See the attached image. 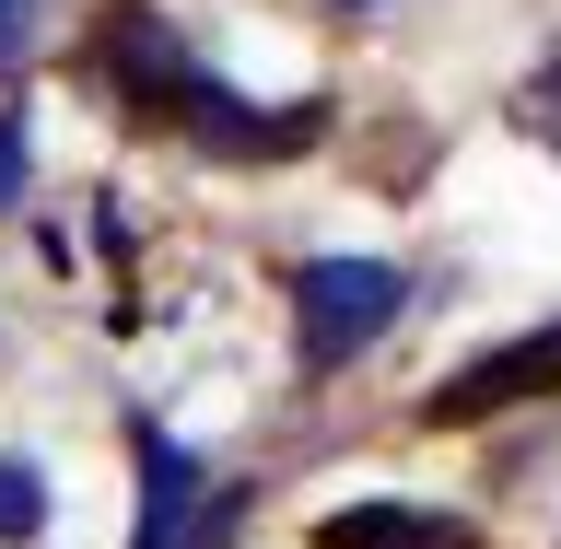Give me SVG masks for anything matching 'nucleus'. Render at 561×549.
I'll return each mask as SVG.
<instances>
[{
    "mask_svg": "<svg viewBox=\"0 0 561 549\" xmlns=\"http://www.w3.org/2000/svg\"><path fill=\"white\" fill-rule=\"evenodd\" d=\"M316 549H480V526L456 515H410V503H351L316 526Z\"/></svg>",
    "mask_w": 561,
    "mask_h": 549,
    "instance_id": "6",
    "label": "nucleus"
},
{
    "mask_svg": "<svg viewBox=\"0 0 561 549\" xmlns=\"http://www.w3.org/2000/svg\"><path fill=\"white\" fill-rule=\"evenodd\" d=\"M340 12H375V0H340Z\"/></svg>",
    "mask_w": 561,
    "mask_h": 549,
    "instance_id": "9",
    "label": "nucleus"
},
{
    "mask_svg": "<svg viewBox=\"0 0 561 549\" xmlns=\"http://www.w3.org/2000/svg\"><path fill=\"white\" fill-rule=\"evenodd\" d=\"M105 82H117V94H129V117H152V129H187V117H199L210 105V70L187 59V47H175V24L164 12H105Z\"/></svg>",
    "mask_w": 561,
    "mask_h": 549,
    "instance_id": "2",
    "label": "nucleus"
},
{
    "mask_svg": "<svg viewBox=\"0 0 561 549\" xmlns=\"http://www.w3.org/2000/svg\"><path fill=\"white\" fill-rule=\"evenodd\" d=\"M24 187V117H0V199Z\"/></svg>",
    "mask_w": 561,
    "mask_h": 549,
    "instance_id": "8",
    "label": "nucleus"
},
{
    "mask_svg": "<svg viewBox=\"0 0 561 549\" xmlns=\"http://www.w3.org/2000/svg\"><path fill=\"white\" fill-rule=\"evenodd\" d=\"M526 398H561V328H526V340L480 351V363H456V375L421 398V421H433V433H456V421L526 410Z\"/></svg>",
    "mask_w": 561,
    "mask_h": 549,
    "instance_id": "4",
    "label": "nucleus"
},
{
    "mask_svg": "<svg viewBox=\"0 0 561 549\" xmlns=\"http://www.w3.org/2000/svg\"><path fill=\"white\" fill-rule=\"evenodd\" d=\"M129 445H140V549H222L234 538V491H210L199 456L175 445V433L140 421Z\"/></svg>",
    "mask_w": 561,
    "mask_h": 549,
    "instance_id": "3",
    "label": "nucleus"
},
{
    "mask_svg": "<svg viewBox=\"0 0 561 549\" xmlns=\"http://www.w3.org/2000/svg\"><path fill=\"white\" fill-rule=\"evenodd\" d=\"M410 305V281L386 258H316L293 281V340H305V375H340L363 340H386V316Z\"/></svg>",
    "mask_w": 561,
    "mask_h": 549,
    "instance_id": "1",
    "label": "nucleus"
},
{
    "mask_svg": "<svg viewBox=\"0 0 561 549\" xmlns=\"http://www.w3.org/2000/svg\"><path fill=\"white\" fill-rule=\"evenodd\" d=\"M0 12H12V0H0Z\"/></svg>",
    "mask_w": 561,
    "mask_h": 549,
    "instance_id": "10",
    "label": "nucleus"
},
{
    "mask_svg": "<svg viewBox=\"0 0 561 549\" xmlns=\"http://www.w3.org/2000/svg\"><path fill=\"white\" fill-rule=\"evenodd\" d=\"M47 526V480L35 468H0V538H35Z\"/></svg>",
    "mask_w": 561,
    "mask_h": 549,
    "instance_id": "7",
    "label": "nucleus"
},
{
    "mask_svg": "<svg viewBox=\"0 0 561 549\" xmlns=\"http://www.w3.org/2000/svg\"><path fill=\"white\" fill-rule=\"evenodd\" d=\"M316 129H328V105H245L210 82V105L187 117V140H210V152H234V164H280V152H316Z\"/></svg>",
    "mask_w": 561,
    "mask_h": 549,
    "instance_id": "5",
    "label": "nucleus"
}]
</instances>
